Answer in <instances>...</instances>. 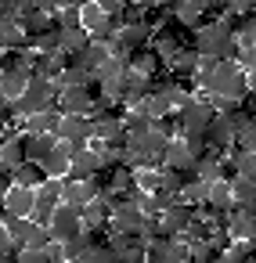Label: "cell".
Here are the masks:
<instances>
[{"instance_id":"1","label":"cell","mask_w":256,"mask_h":263,"mask_svg":"<svg viewBox=\"0 0 256 263\" xmlns=\"http://www.w3.org/2000/svg\"><path fill=\"white\" fill-rule=\"evenodd\" d=\"M202 83V90L209 98H242L245 90H252V76H245L234 62H216L209 72L195 76Z\"/></svg>"},{"instance_id":"2","label":"cell","mask_w":256,"mask_h":263,"mask_svg":"<svg viewBox=\"0 0 256 263\" xmlns=\"http://www.w3.org/2000/svg\"><path fill=\"white\" fill-rule=\"evenodd\" d=\"M191 51L195 54H213L220 62H234V36H231V29L224 22H202L195 29Z\"/></svg>"},{"instance_id":"3","label":"cell","mask_w":256,"mask_h":263,"mask_svg":"<svg viewBox=\"0 0 256 263\" xmlns=\"http://www.w3.org/2000/svg\"><path fill=\"white\" fill-rule=\"evenodd\" d=\"M213 108H209V98H191L180 112H177V126H180V137L184 134H202L209 123H213Z\"/></svg>"},{"instance_id":"4","label":"cell","mask_w":256,"mask_h":263,"mask_svg":"<svg viewBox=\"0 0 256 263\" xmlns=\"http://www.w3.org/2000/svg\"><path fill=\"white\" fill-rule=\"evenodd\" d=\"M54 141H65L72 152L90 144V119L87 116H62L54 126Z\"/></svg>"},{"instance_id":"5","label":"cell","mask_w":256,"mask_h":263,"mask_svg":"<svg viewBox=\"0 0 256 263\" xmlns=\"http://www.w3.org/2000/svg\"><path fill=\"white\" fill-rule=\"evenodd\" d=\"M141 227H144V213L137 209V202H119L108 213V231L112 234H134V238H141Z\"/></svg>"},{"instance_id":"6","label":"cell","mask_w":256,"mask_h":263,"mask_svg":"<svg viewBox=\"0 0 256 263\" xmlns=\"http://www.w3.org/2000/svg\"><path fill=\"white\" fill-rule=\"evenodd\" d=\"M47 231H51V238L62 245V241H69V238H76L83 227H80V209L76 205H65V202H58L54 205V213H51V223H47Z\"/></svg>"},{"instance_id":"7","label":"cell","mask_w":256,"mask_h":263,"mask_svg":"<svg viewBox=\"0 0 256 263\" xmlns=\"http://www.w3.org/2000/svg\"><path fill=\"white\" fill-rule=\"evenodd\" d=\"M224 231L231 234V241H252V238H256V209L231 205V209H227V223H224Z\"/></svg>"},{"instance_id":"8","label":"cell","mask_w":256,"mask_h":263,"mask_svg":"<svg viewBox=\"0 0 256 263\" xmlns=\"http://www.w3.org/2000/svg\"><path fill=\"white\" fill-rule=\"evenodd\" d=\"M90 101L94 98L87 94V87H65V90L54 94V112L58 116H87Z\"/></svg>"},{"instance_id":"9","label":"cell","mask_w":256,"mask_h":263,"mask_svg":"<svg viewBox=\"0 0 256 263\" xmlns=\"http://www.w3.org/2000/svg\"><path fill=\"white\" fill-rule=\"evenodd\" d=\"M90 141H98L105 148H123V141H126L123 119H90Z\"/></svg>"},{"instance_id":"10","label":"cell","mask_w":256,"mask_h":263,"mask_svg":"<svg viewBox=\"0 0 256 263\" xmlns=\"http://www.w3.org/2000/svg\"><path fill=\"white\" fill-rule=\"evenodd\" d=\"M202 137H206V148H209V152L224 155V152H231L234 130H231V123H227L224 116H213V123H209V126L202 130Z\"/></svg>"},{"instance_id":"11","label":"cell","mask_w":256,"mask_h":263,"mask_svg":"<svg viewBox=\"0 0 256 263\" xmlns=\"http://www.w3.org/2000/svg\"><path fill=\"white\" fill-rule=\"evenodd\" d=\"M98 170H101L98 152H94V148H80V152H72V159H69V173H65V180H90Z\"/></svg>"},{"instance_id":"12","label":"cell","mask_w":256,"mask_h":263,"mask_svg":"<svg viewBox=\"0 0 256 263\" xmlns=\"http://www.w3.org/2000/svg\"><path fill=\"white\" fill-rule=\"evenodd\" d=\"M159 170H184V173H195V159H191V152L184 148L180 137H173V141L166 144V152H162V159H159Z\"/></svg>"},{"instance_id":"13","label":"cell","mask_w":256,"mask_h":263,"mask_svg":"<svg viewBox=\"0 0 256 263\" xmlns=\"http://www.w3.org/2000/svg\"><path fill=\"white\" fill-rule=\"evenodd\" d=\"M69 159H72V148H69L65 141H58V144L44 155V162H40L44 177H58V180H65V173H69Z\"/></svg>"},{"instance_id":"14","label":"cell","mask_w":256,"mask_h":263,"mask_svg":"<svg viewBox=\"0 0 256 263\" xmlns=\"http://www.w3.org/2000/svg\"><path fill=\"white\" fill-rule=\"evenodd\" d=\"M108 213H112V209H108L101 198H94V202H87V205L80 209V227L101 234V231H108Z\"/></svg>"},{"instance_id":"15","label":"cell","mask_w":256,"mask_h":263,"mask_svg":"<svg viewBox=\"0 0 256 263\" xmlns=\"http://www.w3.org/2000/svg\"><path fill=\"white\" fill-rule=\"evenodd\" d=\"M227 191H231V205L256 209V177H231Z\"/></svg>"},{"instance_id":"16","label":"cell","mask_w":256,"mask_h":263,"mask_svg":"<svg viewBox=\"0 0 256 263\" xmlns=\"http://www.w3.org/2000/svg\"><path fill=\"white\" fill-rule=\"evenodd\" d=\"M4 213H8V216H26V220H29V213H33V187L11 184L8 195H4Z\"/></svg>"},{"instance_id":"17","label":"cell","mask_w":256,"mask_h":263,"mask_svg":"<svg viewBox=\"0 0 256 263\" xmlns=\"http://www.w3.org/2000/svg\"><path fill=\"white\" fill-rule=\"evenodd\" d=\"M105 62H108V51H105L101 44H87L83 51H76V54L69 58V65H76V69H83V72H90V76H94Z\"/></svg>"},{"instance_id":"18","label":"cell","mask_w":256,"mask_h":263,"mask_svg":"<svg viewBox=\"0 0 256 263\" xmlns=\"http://www.w3.org/2000/svg\"><path fill=\"white\" fill-rule=\"evenodd\" d=\"M94 198H98V187H94L90 180H65V187H62V202H65V205L83 209V205L94 202Z\"/></svg>"},{"instance_id":"19","label":"cell","mask_w":256,"mask_h":263,"mask_svg":"<svg viewBox=\"0 0 256 263\" xmlns=\"http://www.w3.org/2000/svg\"><path fill=\"white\" fill-rule=\"evenodd\" d=\"M90 44V33L83 29V26H72V29H58V51L62 54H76V51H83Z\"/></svg>"},{"instance_id":"20","label":"cell","mask_w":256,"mask_h":263,"mask_svg":"<svg viewBox=\"0 0 256 263\" xmlns=\"http://www.w3.org/2000/svg\"><path fill=\"white\" fill-rule=\"evenodd\" d=\"M69 65V54L62 51H51V54H36V65H33V76H44V80H58V72Z\"/></svg>"},{"instance_id":"21","label":"cell","mask_w":256,"mask_h":263,"mask_svg":"<svg viewBox=\"0 0 256 263\" xmlns=\"http://www.w3.org/2000/svg\"><path fill=\"white\" fill-rule=\"evenodd\" d=\"M26 94H29L36 105H44V108H54V94H58V87H54V80L29 76V83H26Z\"/></svg>"},{"instance_id":"22","label":"cell","mask_w":256,"mask_h":263,"mask_svg":"<svg viewBox=\"0 0 256 263\" xmlns=\"http://www.w3.org/2000/svg\"><path fill=\"white\" fill-rule=\"evenodd\" d=\"M54 144H58L54 137H44V134H22V152H26V162H44V155H47Z\"/></svg>"},{"instance_id":"23","label":"cell","mask_w":256,"mask_h":263,"mask_svg":"<svg viewBox=\"0 0 256 263\" xmlns=\"http://www.w3.org/2000/svg\"><path fill=\"white\" fill-rule=\"evenodd\" d=\"M58 112L54 108H44V112H33L26 119V134H44V137H54V126H58Z\"/></svg>"},{"instance_id":"24","label":"cell","mask_w":256,"mask_h":263,"mask_svg":"<svg viewBox=\"0 0 256 263\" xmlns=\"http://www.w3.org/2000/svg\"><path fill=\"white\" fill-rule=\"evenodd\" d=\"M26 83H29V72H19V69H4V72H0V90H4L8 101L22 98L26 94Z\"/></svg>"},{"instance_id":"25","label":"cell","mask_w":256,"mask_h":263,"mask_svg":"<svg viewBox=\"0 0 256 263\" xmlns=\"http://www.w3.org/2000/svg\"><path fill=\"white\" fill-rule=\"evenodd\" d=\"M11 180H15L19 187H33V191H36L47 177H44L40 162H22V166H15V170H11Z\"/></svg>"},{"instance_id":"26","label":"cell","mask_w":256,"mask_h":263,"mask_svg":"<svg viewBox=\"0 0 256 263\" xmlns=\"http://www.w3.org/2000/svg\"><path fill=\"white\" fill-rule=\"evenodd\" d=\"M227 170H231V177H256V152H231V159H227Z\"/></svg>"},{"instance_id":"27","label":"cell","mask_w":256,"mask_h":263,"mask_svg":"<svg viewBox=\"0 0 256 263\" xmlns=\"http://www.w3.org/2000/svg\"><path fill=\"white\" fill-rule=\"evenodd\" d=\"M29 227H33V220H26V216H8V213H4V234L11 238V245H15V249H22V245H26Z\"/></svg>"},{"instance_id":"28","label":"cell","mask_w":256,"mask_h":263,"mask_svg":"<svg viewBox=\"0 0 256 263\" xmlns=\"http://www.w3.org/2000/svg\"><path fill=\"white\" fill-rule=\"evenodd\" d=\"M177 202H184V205H191V209H198V205H206V184L202 180H188L184 187H180V195H177Z\"/></svg>"},{"instance_id":"29","label":"cell","mask_w":256,"mask_h":263,"mask_svg":"<svg viewBox=\"0 0 256 263\" xmlns=\"http://www.w3.org/2000/svg\"><path fill=\"white\" fill-rule=\"evenodd\" d=\"M166 144H170V141H166L162 134H155V130H148V134H144V137H141V141H137L134 148H141L144 155H152V159L159 162V159H162V152H166Z\"/></svg>"},{"instance_id":"30","label":"cell","mask_w":256,"mask_h":263,"mask_svg":"<svg viewBox=\"0 0 256 263\" xmlns=\"http://www.w3.org/2000/svg\"><path fill=\"white\" fill-rule=\"evenodd\" d=\"M220 263H252V241H231L220 252Z\"/></svg>"},{"instance_id":"31","label":"cell","mask_w":256,"mask_h":263,"mask_svg":"<svg viewBox=\"0 0 256 263\" xmlns=\"http://www.w3.org/2000/svg\"><path fill=\"white\" fill-rule=\"evenodd\" d=\"M51 241H54V238H51V231H47V227H40V223H33V227H29V238H26V245H22V249H47Z\"/></svg>"},{"instance_id":"32","label":"cell","mask_w":256,"mask_h":263,"mask_svg":"<svg viewBox=\"0 0 256 263\" xmlns=\"http://www.w3.org/2000/svg\"><path fill=\"white\" fill-rule=\"evenodd\" d=\"M11 263H51L47 249H15Z\"/></svg>"},{"instance_id":"33","label":"cell","mask_w":256,"mask_h":263,"mask_svg":"<svg viewBox=\"0 0 256 263\" xmlns=\"http://www.w3.org/2000/svg\"><path fill=\"white\" fill-rule=\"evenodd\" d=\"M134 184H137V191H155L159 187V170H134Z\"/></svg>"},{"instance_id":"34","label":"cell","mask_w":256,"mask_h":263,"mask_svg":"<svg viewBox=\"0 0 256 263\" xmlns=\"http://www.w3.org/2000/svg\"><path fill=\"white\" fill-rule=\"evenodd\" d=\"M80 263H116V259H112V252L98 241V245H90V249H87V256H83Z\"/></svg>"},{"instance_id":"35","label":"cell","mask_w":256,"mask_h":263,"mask_svg":"<svg viewBox=\"0 0 256 263\" xmlns=\"http://www.w3.org/2000/svg\"><path fill=\"white\" fill-rule=\"evenodd\" d=\"M62 187H65V180H58V177H47V180H44L36 191H40V195H51V198H58V202H62Z\"/></svg>"},{"instance_id":"36","label":"cell","mask_w":256,"mask_h":263,"mask_svg":"<svg viewBox=\"0 0 256 263\" xmlns=\"http://www.w3.org/2000/svg\"><path fill=\"white\" fill-rule=\"evenodd\" d=\"M11 256H15V245H11V238L4 234V227H0V263H11Z\"/></svg>"},{"instance_id":"37","label":"cell","mask_w":256,"mask_h":263,"mask_svg":"<svg viewBox=\"0 0 256 263\" xmlns=\"http://www.w3.org/2000/svg\"><path fill=\"white\" fill-rule=\"evenodd\" d=\"M90 4H98V8H101L105 15H116V11L123 8V0H90Z\"/></svg>"},{"instance_id":"38","label":"cell","mask_w":256,"mask_h":263,"mask_svg":"<svg viewBox=\"0 0 256 263\" xmlns=\"http://www.w3.org/2000/svg\"><path fill=\"white\" fill-rule=\"evenodd\" d=\"M144 4H148V8H162V11H170L177 0H144Z\"/></svg>"},{"instance_id":"39","label":"cell","mask_w":256,"mask_h":263,"mask_svg":"<svg viewBox=\"0 0 256 263\" xmlns=\"http://www.w3.org/2000/svg\"><path fill=\"white\" fill-rule=\"evenodd\" d=\"M0 18H11V0H0Z\"/></svg>"},{"instance_id":"40","label":"cell","mask_w":256,"mask_h":263,"mask_svg":"<svg viewBox=\"0 0 256 263\" xmlns=\"http://www.w3.org/2000/svg\"><path fill=\"white\" fill-rule=\"evenodd\" d=\"M4 195H8V187H0V209H4Z\"/></svg>"},{"instance_id":"41","label":"cell","mask_w":256,"mask_h":263,"mask_svg":"<svg viewBox=\"0 0 256 263\" xmlns=\"http://www.w3.org/2000/svg\"><path fill=\"white\" fill-rule=\"evenodd\" d=\"M51 263H65V259H51Z\"/></svg>"},{"instance_id":"42","label":"cell","mask_w":256,"mask_h":263,"mask_svg":"<svg viewBox=\"0 0 256 263\" xmlns=\"http://www.w3.org/2000/svg\"><path fill=\"white\" fill-rule=\"evenodd\" d=\"M0 213H4V209H0Z\"/></svg>"}]
</instances>
